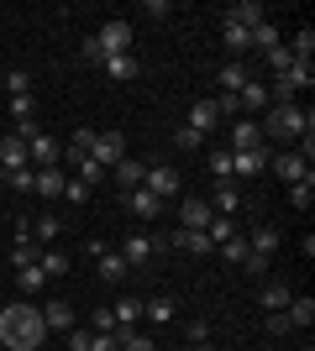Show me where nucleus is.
Segmentation results:
<instances>
[{
  "label": "nucleus",
  "mask_w": 315,
  "mask_h": 351,
  "mask_svg": "<svg viewBox=\"0 0 315 351\" xmlns=\"http://www.w3.org/2000/svg\"><path fill=\"white\" fill-rule=\"evenodd\" d=\"M221 37H226V47H231V53H253V37H247L242 27H231V21H221Z\"/></svg>",
  "instance_id": "c9c22d12"
},
{
  "label": "nucleus",
  "mask_w": 315,
  "mask_h": 351,
  "mask_svg": "<svg viewBox=\"0 0 315 351\" xmlns=\"http://www.w3.org/2000/svg\"><path fill=\"white\" fill-rule=\"evenodd\" d=\"M110 315H116V330H137V315H142V299H121V304L110 309Z\"/></svg>",
  "instance_id": "7c9ffc66"
},
{
  "label": "nucleus",
  "mask_w": 315,
  "mask_h": 351,
  "mask_svg": "<svg viewBox=\"0 0 315 351\" xmlns=\"http://www.w3.org/2000/svg\"><path fill=\"white\" fill-rule=\"evenodd\" d=\"M110 178L121 184V194H126V189H142V178H148V162H142V158H121L116 168H110Z\"/></svg>",
  "instance_id": "ddd939ff"
},
{
  "label": "nucleus",
  "mask_w": 315,
  "mask_h": 351,
  "mask_svg": "<svg viewBox=\"0 0 315 351\" xmlns=\"http://www.w3.org/2000/svg\"><path fill=\"white\" fill-rule=\"evenodd\" d=\"M289 205H294V210H310L315 205V173H305L300 184L289 189Z\"/></svg>",
  "instance_id": "2f4dec72"
},
{
  "label": "nucleus",
  "mask_w": 315,
  "mask_h": 351,
  "mask_svg": "<svg viewBox=\"0 0 315 351\" xmlns=\"http://www.w3.org/2000/svg\"><path fill=\"white\" fill-rule=\"evenodd\" d=\"M289 53H294L300 63H310V53H315V32L300 27V32H294V43H289Z\"/></svg>",
  "instance_id": "58836bf2"
},
{
  "label": "nucleus",
  "mask_w": 315,
  "mask_h": 351,
  "mask_svg": "<svg viewBox=\"0 0 315 351\" xmlns=\"http://www.w3.org/2000/svg\"><path fill=\"white\" fill-rule=\"evenodd\" d=\"M148 257H152V236H148V231L126 236V247H121V263H126V267H142Z\"/></svg>",
  "instance_id": "dca6fc26"
},
{
  "label": "nucleus",
  "mask_w": 315,
  "mask_h": 351,
  "mask_svg": "<svg viewBox=\"0 0 315 351\" xmlns=\"http://www.w3.org/2000/svg\"><path fill=\"white\" fill-rule=\"evenodd\" d=\"M142 189L152 194V199H179V173H174V168H168V162H152L148 168V178H142Z\"/></svg>",
  "instance_id": "20e7f679"
},
{
  "label": "nucleus",
  "mask_w": 315,
  "mask_h": 351,
  "mask_svg": "<svg viewBox=\"0 0 315 351\" xmlns=\"http://www.w3.org/2000/svg\"><path fill=\"white\" fill-rule=\"evenodd\" d=\"M90 351H121V341H116V330H105V336H95V346Z\"/></svg>",
  "instance_id": "603ef678"
},
{
  "label": "nucleus",
  "mask_w": 315,
  "mask_h": 351,
  "mask_svg": "<svg viewBox=\"0 0 315 351\" xmlns=\"http://www.w3.org/2000/svg\"><path fill=\"white\" fill-rule=\"evenodd\" d=\"M210 173L221 178V184H231V152H226V147H215V152H210Z\"/></svg>",
  "instance_id": "a19ab883"
},
{
  "label": "nucleus",
  "mask_w": 315,
  "mask_h": 351,
  "mask_svg": "<svg viewBox=\"0 0 315 351\" xmlns=\"http://www.w3.org/2000/svg\"><path fill=\"white\" fill-rule=\"evenodd\" d=\"M268 330H273V336H289L294 325H289V320H284V309H279V315H268Z\"/></svg>",
  "instance_id": "5fc2aeb1"
},
{
  "label": "nucleus",
  "mask_w": 315,
  "mask_h": 351,
  "mask_svg": "<svg viewBox=\"0 0 315 351\" xmlns=\"http://www.w3.org/2000/svg\"><path fill=\"white\" fill-rule=\"evenodd\" d=\"M58 231H63V220H58V215L32 220V236H37V247H53V241H58Z\"/></svg>",
  "instance_id": "bb28decb"
},
{
  "label": "nucleus",
  "mask_w": 315,
  "mask_h": 351,
  "mask_svg": "<svg viewBox=\"0 0 315 351\" xmlns=\"http://www.w3.org/2000/svg\"><path fill=\"white\" fill-rule=\"evenodd\" d=\"M179 147H184V152H200V147H205V136H200L195 126H184V132H179Z\"/></svg>",
  "instance_id": "09e8293b"
},
{
  "label": "nucleus",
  "mask_w": 315,
  "mask_h": 351,
  "mask_svg": "<svg viewBox=\"0 0 315 351\" xmlns=\"http://www.w3.org/2000/svg\"><path fill=\"white\" fill-rule=\"evenodd\" d=\"M221 257H226V263H231V267H242V263H247V257H253V247H247V236H231V241H221Z\"/></svg>",
  "instance_id": "c85d7f7f"
},
{
  "label": "nucleus",
  "mask_w": 315,
  "mask_h": 351,
  "mask_svg": "<svg viewBox=\"0 0 315 351\" xmlns=\"http://www.w3.org/2000/svg\"><path fill=\"white\" fill-rule=\"evenodd\" d=\"M95 47H100V58H121V53H132V21H105L95 32Z\"/></svg>",
  "instance_id": "7ed1b4c3"
},
{
  "label": "nucleus",
  "mask_w": 315,
  "mask_h": 351,
  "mask_svg": "<svg viewBox=\"0 0 315 351\" xmlns=\"http://www.w3.org/2000/svg\"><path fill=\"white\" fill-rule=\"evenodd\" d=\"M174 247L189 252V257H210V252H215V241H210L205 231H174Z\"/></svg>",
  "instance_id": "6ab92c4d"
},
{
  "label": "nucleus",
  "mask_w": 315,
  "mask_h": 351,
  "mask_svg": "<svg viewBox=\"0 0 315 351\" xmlns=\"http://www.w3.org/2000/svg\"><path fill=\"white\" fill-rule=\"evenodd\" d=\"M121 205L132 210L137 220H148V226H152V220H158V215H163V199H152L148 189H126V194H121Z\"/></svg>",
  "instance_id": "9b49d317"
},
{
  "label": "nucleus",
  "mask_w": 315,
  "mask_h": 351,
  "mask_svg": "<svg viewBox=\"0 0 315 351\" xmlns=\"http://www.w3.org/2000/svg\"><path fill=\"white\" fill-rule=\"evenodd\" d=\"M32 105H37L32 95H11V116H16V121H27V116H32Z\"/></svg>",
  "instance_id": "de8ad7c7"
},
{
  "label": "nucleus",
  "mask_w": 315,
  "mask_h": 351,
  "mask_svg": "<svg viewBox=\"0 0 315 351\" xmlns=\"http://www.w3.org/2000/svg\"><path fill=\"white\" fill-rule=\"evenodd\" d=\"M58 158H63V147L53 142L47 132H37V136L27 142V162H32V168H58Z\"/></svg>",
  "instance_id": "1a4fd4ad"
},
{
  "label": "nucleus",
  "mask_w": 315,
  "mask_h": 351,
  "mask_svg": "<svg viewBox=\"0 0 315 351\" xmlns=\"http://www.w3.org/2000/svg\"><path fill=\"white\" fill-rule=\"evenodd\" d=\"M305 351H310V346H305Z\"/></svg>",
  "instance_id": "13d9d810"
},
{
  "label": "nucleus",
  "mask_w": 315,
  "mask_h": 351,
  "mask_svg": "<svg viewBox=\"0 0 315 351\" xmlns=\"http://www.w3.org/2000/svg\"><path fill=\"white\" fill-rule=\"evenodd\" d=\"M63 184H69V178H63L58 168H32V189L43 194V199H63Z\"/></svg>",
  "instance_id": "4468645a"
},
{
  "label": "nucleus",
  "mask_w": 315,
  "mask_h": 351,
  "mask_svg": "<svg viewBox=\"0 0 315 351\" xmlns=\"http://www.w3.org/2000/svg\"><path fill=\"white\" fill-rule=\"evenodd\" d=\"M210 220H215L210 199H184V205H179V231H205Z\"/></svg>",
  "instance_id": "f8f14e48"
},
{
  "label": "nucleus",
  "mask_w": 315,
  "mask_h": 351,
  "mask_svg": "<svg viewBox=\"0 0 315 351\" xmlns=\"http://www.w3.org/2000/svg\"><path fill=\"white\" fill-rule=\"evenodd\" d=\"M0 341H5V351H37L47 341V320L37 304H11L0 309Z\"/></svg>",
  "instance_id": "f257e3e1"
},
{
  "label": "nucleus",
  "mask_w": 315,
  "mask_h": 351,
  "mask_svg": "<svg viewBox=\"0 0 315 351\" xmlns=\"http://www.w3.org/2000/svg\"><path fill=\"white\" fill-rule=\"evenodd\" d=\"M189 126H195L200 136L215 132V126H221V110H215V100H195V105H189Z\"/></svg>",
  "instance_id": "2eb2a0df"
},
{
  "label": "nucleus",
  "mask_w": 315,
  "mask_h": 351,
  "mask_svg": "<svg viewBox=\"0 0 315 351\" xmlns=\"http://www.w3.org/2000/svg\"><path fill=\"white\" fill-rule=\"evenodd\" d=\"M210 210H215V215H237V210H242V189H237V184H221L215 199H210Z\"/></svg>",
  "instance_id": "b1692460"
},
{
  "label": "nucleus",
  "mask_w": 315,
  "mask_h": 351,
  "mask_svg": "<svg viewBox=\"0 0 315 351\" xmlns=\"http://www.w3.org/2000/svg\"><path fill=\"white\" fill-rule=\"evenodd\" d=\"M263 63H268V69H273V73H284V69H289V63H294V53H289V47H284V43H279V47H268V53H263Z\"/></svg>",
  "instance_id": "79ce46f5"
},
{
  "label": "nucleus",
  "mask_w": 315,
  "mask_h": 351,
  "mask_svg": "<svg viewBox=\"0 0 315 351\" xmlns=\"http://www.w3.org/2000/svg\"><path fill=\"white\" fill-rule=\"evenodd\" d=\"M74 162H79V178H84V184H100V178H105V168L90 158V152H84V158H74Z\"/></svg>",
  "instance_id": "37998d69"
},
{
  "label": "nucleus",
  "mask_w": 315,
  "mask_h": 351,
  "mask_svg": "<svg viewBox=\"0 0 315 351\" xmlns=\"http://www.w3.org/2000/svg\"><path fill=\"white\" fill-rule=\"evenodd\" d=\"M90 158L100 162L105 173H110V168H116V162L126 158V136H121V132H95V147H90Z\"/></svg>",
  "instance_id": "39448f33"
},
{
  "label": "nucleus",
  "mask_w": 315,
  "mask_h": 351,
  "mask_svg": "<svg viewBox=\"0 0 315 351\" xmlns=\"http://www.w3.org/2000/svg\"><path fill=\"white\" fill-rule=\"evenodd\" d=\"M37 132H43V126H37V121H32V116H27V121H16V136H21V142H32V136H37Z\"/></svg>",
  "instance_id": "864d4df0"
},
{
  "label": "nucleus",
  "mask_w": 315,
  "mask_h": 351,
  "mask_svg": "<svg viewBox=\"0 0 315 351\" xmlns=\"http://www.w3.org/2000/svg\"><path fill=\"white\" fill-rule=\"evenodd\" d=\"M16 283H21V293H43V267H16Z\"/></svg>",
  "instance_id": "ea45409f"
},
{
  "label": "nucleus",
  "mask_w": 315,
  "mask_h": 351,
  "mask_svg": "<svg viewBox=\"0 0 315 351\" xmlns=\"http://www.w3.org/2000/svg\"><path fill=\"white\" fill-rule=\"evenodd\" d=\"M253 147H263V126L247 116L231 121V142H226V152H253Z\"/></svg>",
  "instance_id": "6e6552de"
},
{
  "label": "nucleus",
  "mask_w": 315,
  "mask_h": 351,
  "mask_svg": "<svg viewBox=\"0 0 315 351\" xmlns=\"http://www.w3.org/2000/svg\"><path fill=\"white\" fill-rule=\"evenodd\" d=\"M95 336H105V330H116V315H110V309H95V325H90Z\"/></svg>",
  "instance_id": "8fccbe9b"
},
{
  "label": "nucleus",
  "mask_w": 315,
  "mask_h": 351,
  "mask_svg": "<svg viewBox=\"0 0 315 351\" xmlns=\"http://www.w3.org/2000/svg\"><path fill=\"white\" fill-rule=\"evenodd\" d=\"M273 173H279V178H289V184H300V178L310 173V162H305L300 152H284V158H273Z\"/></svg>",
  "instance_id": "4be33fe9"
},
{
  "label": "nucleus",
  "mask_w": 315,
  "mask_h": 351,
  "mask_svg": "<svg viewBox=\"0 0 315 351\" xmlns=\"http://www.w3.org/2000/svg\"><path fill=\"white\" fill-rule=\"evenodd\" d=\"M242 84H247V63H226L221 69V95H237Z\"/></svg>",
  "instance_id": "72a5a7b5"
},
{
  "label": "nucleus",
  "mask_w": 315,
  "mask_h": 351,
  "mask_svg": "<svg viewBox=\"0 0 315 351\" xmlns=\"http://www.w3.org/2000/svg\"><path fill=\"white\" fill-rule=\"evenodd\" d=\"M63 199H69V205H84V199H90V184H84V178H69V184H63Z\"/></svg>",
  "instance_id": "a18cd8bd"
},
{
  "label": "nucleus",
  "mask_w": 315,
  "mask_h": 351,
  "mask_svg": "<svg viewBox=\"0 0 315 351\" xmlns=\"http://www.w3.org/2000/svg\"><path fill=\"white\" fill-rule=\"evenodd\" d=\"M247 37H253V47H257V53H268V47H279V27H273V21H263V27H253V32H247Z\"/></svg>",
  "instance_id": "4c0bfd02"
},
{
  "label": "nucleus",
  "mask_w": 315,
  "mask_h": 351,
  "mask_svg": "<svg viewBox=\"0 0 315 351\" xmlns=\"http://www.w3.org/2000/svg\"><path fill=\"white\" fill-rule=\"evenodd\" d=\"M5 89H11V95H32V73L27 69H11V73H5Z\"/></svg>",
  "instance_id": "c03bdc74"
},
{
  "label": "nucleus",
  "mask_w": 315,
  "mask_h": 351,
  "mask_svg": "<svg viewBox=\"0 0 315 351\" xmlns=\"http://www.w3.org/2000/svg\"><path fill=\"white\" fill-rule=\"evenodd\" d=\"M268 100H273V95H268V84H263V79H247V84L237 89V116H247V121H253V116H257V110H263Z\"/></svg>",
  "instance_id": "0eeeda50"
},
{
  "label": "nucleus",
  "mask_w": 315,
  "mask_h": 351,
  "mask_svg": "<svg viewBox=\"0 0 315 351\" xmlns=\"http://www.w3.org/2000/svg\"><path fill=\"white\" fill-rule=\"evenodd\" d=\"M257 126H263V136H268V142H300L305 132H315L310 116H305L300 105H273L268 121H257Z\"/></svg>",
  "instance_id": "f03ea898"
},
{
  "label": "nucleus",
  "mask_w": 315,
  "mask_h": 351,
  "mask_svg": "<svg viewBox=\"0 0 315 351\" xmlns=\"http://www.w3.org/2000/svg\"><path fill=\"white\" fill-rule=\"evenodd\" d=\"M289 299H294V293H289V289H284V283H268V289L257 293V304L268 309V315H279V309H284V304H289Z\"/></svg>",
  "instance_id": "cd10ccee"
},
{
  "label": "nucleus",
  "mask_w": 315,
  "mask_h": 351,
  "mask_svg": "<svg viewBox=\"0 0 315 351\" xmlns=\"http://www.w3.org/2000/svg\"><path fill=\"white\" fill-rule=\"evenodd\" d=\"M142 315H148V320H158V325H168L174 315H179V304H174L168 293H158V299H148V304H142Z\"/></svg>",
  "instance_id": "393cba45"
},
{
  "label": "nucleus",
  "mask_w": 315,
  "mask_h": 351,
  "mask_svg": "<svg viewBox=\"0 0 315 351\" xmlns=\"http://www.w3.org/2000/svg\"><path fill=\"white\" fill-rule=\"evenodd\" d=\"M126 273H132V267L121 263V252H100V278H105V283H121Z\"/></svg>",
  "instance_id": "c756f323"
},
{
  "label": "nucleus",
  "mask_w": 315,
  "mask_h": 351,
  "mask_svg": "<svg viewBox=\"0 0 315 351\" xmlns=\"http://www.w3.org/2000/svg\"><path fill=\"white\" fill-rule=\"evenodd\" d=\"M37 257H43V247H37V241H16V247H11V263H16V267H37Z\"/></svg>",
  "instance_id": "e433bc0d"
},
{
  "label": "nucleus",
  "mask_w": 315,
  "mask_h": 351,
  "mask_svg": "<svg viewBox=\"0 0 315 351\" xmlns=\"http://www.w3.org/2000/svg\"><path fill=\"white\" fill-rule=\"evenodd\" d=\"M43 309L47 330H74V304H63V299H53V304H37Z\"/></svg>",
  "instance_id": "412c9836"
},
{
  "label": "nucleus",
  "mask_w": 315,
  "mask_h": 351,
  "mask_svg": "<svg viewBox=\"0 0 315 351\" xmlns=\"http://www.w3.org/2000/svg\"><path fill=\"white\" fill-rule=\"evenodd\" d=\"M284 320L294 325V330H310V325H315V299H310V293H305V299H289Z\"/></svg>",
  "instance_id": "a211bd4d"
},
{
  "label": "nucleus",
  "mask_w": 315,
  "mask_h": 351,
  "mask_svg": "<svg viewBox=\"0 0 315 351\" xmlns=\"http://www.w3.org/2000/svg\"><path fill=\"white\" fill-rule=\"evenodd\" d=\"M200 341H210V325L205 320H189V346H200Z\"/></svg>",
  "instance_id": "3c124183"
},
{
  "label": "nucleus",
  "mask_w": 315,
  "mask_h": 351,
  "mask_svg": "<svg viewBox=\"0 0 315 351\" xmlns=\"http://www.w3.org/2000/svg\"><path fill=\"white\" fill-rule=\"evenodd\" d=\"M116 341H121V351H158V341L142 336V330H116Z\"/></svg>",
  "instance_id": "f704fd0d"
},
{
  "label": "nucleus",
  "mask_w": 315,
  "mask_h": 351,
  "mask_svg": "<svg viewBox=\"0 0 315 351\" xmlns=\"http://www.w3.org/2000/svg\"><path fill=\"white\" fill-rule=\"evenodd\" d=\"M0 168H5V173L32 168V162H27V142H21V136H5V142H0Z\"/></svg>",
  "instance_id": "aec40b11"
},
{
  "label": "nucleus",
  "mask_w": 315,
  "mask_h": 351,
  "mask_svg": "<svg viewBox=\"0 0 315 351\" xmlns=\"http://www.w3.org/2000/svg\"><path fill=\"white\" fill-rule=\"evenodd\" d=\"M105 73H110L116 84H132V79H137V58H132V53H121V58H105Z\"/></svg>",
  "instance_id": "a878e982"
},
{
  "label": "nucleus",
  "mask_w": 315,
  "mask_h": 351,
  "mask_svg": "<svg viewBox=\"0 0 315 351\" xmlns=\"http://www.w3.org/2000/svg\"><path fill=\"white\" fill-rule=\"evenodd\" d=\"M11 189H32V168H16V173H11Z\"/></svg>",
  "instance_id": "6e6d98bb"
},
{
  "label": "nucleus",
  "mask_w": 315,
  "mask_h": 351,
  "mask_svg": "<svg viewBox=\"0 0 315 351\" xmlns=\"http://www.w3.org/2000/svg\"><path fill=\"white\" fill-rule=\"evenodd\" d=\"M221 21H231V27H242V32H253V27H263V21H268V11H263L257 0H237V5H226V11H221Z\"/></svg>",
  "instance_id": "423d86ee"
},
{
  "label": "nucleus",
  "mask_w": 315,
  "mask_h": 351,
  "mask_svg": "<svg viewBox=\"0 0 315 351\" xmlns=\"http://www.w3.org/2000/svg\"><path fill=\"white\" fill-rule=\"evenodd\" d=\"M263 168H268V142L253 152H231V178H257Z\"/></svg>",
  "instance_id": "9d476101"
},
{
  "label": "nucleus",
  "mask_w": 315,
  "mask_h": 351,
  "mask_svg": "<svg viewBox=\"0 0 315 351\" xmlns=\"http://www.w3.org/2000/svg\"><path fill=\"white\" fill-rule=\"evenodd\" d=\"M95 346V330H79V325H74V330H69V351H90Z\"/></svg>",
  "instance_id": "49530a36"
},
{
  "label": "nucleus",
  "mask_w": 315,
  "mask_h": 351,
  "mask_svg": "<svg viewBox=\"0 0 315 351\" xmlns=\"http://www.w3.org/2000/svg\"><path fill=\"white\" fill-rule=\"evenodd\" d=\"M37 267H43V278H63L69 273V252H58V247H43V257H37Z\"/></svg>",
  "instance_id": "5701e85b"
},
{
  "label": "nucleus",
  "mask_w": 315,
  "mask_h": 351,
  "mask_svg": "<svg viewBox=\"0 0 315 351\" xmlns=\"http://www.w3.org/2000/svg\"><path fill=\"white\" fill-rule=\"evenodd\" d=\"M242 231V226H237V220H231V215H215V220H210V226H205V236H210V241H215V247H221V241H231V236H237Z\"/></svg>",
  "instance_id": "473e14b6"
},
{
  "label": "nucleus",
  "mask_w": 315,
  "mask_h": 351,
  "mask_svg": "<svg viewBox=\"0 0 315 351\" xmlns=\"http://www.w3.org/2000/svg\"><path fill=\"white\" fill-rule=\"evenodd\" d=\"M279 241H284V236H279V226H253V231H247V247H253L257 257H273V252H279Z\"/></svg>",
  "instance_id": "f3484780"
},
{
  "label": "nucleus",
  "mask_w": 315,
  "mask_h": 351,
  "mask_svg": "<svg viewBox=\"0 0 315 351\" xmlns=\"http://www.w3.org/2000/svg\"><path fill=\"white\" fill-rule=\"evenodd\" d=\"M195 351H221V346H210V341H200V346H195Z\"/></svg>",
  "instance_id": "4d7b16f0"
}]
</instances>
